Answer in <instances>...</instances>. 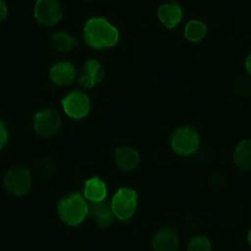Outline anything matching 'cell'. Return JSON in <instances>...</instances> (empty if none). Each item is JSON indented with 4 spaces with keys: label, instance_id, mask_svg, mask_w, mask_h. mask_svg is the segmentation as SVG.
Returning <instances> with one entry per match:
<instances>
[{
    "label": "cell",
    "instance_id": "cell-20",
    "mask_svg": "<svg viewBox=\"0 0 251 251\" xmlns=\"http://www.w3.org/2000/svg\"><path fill=\"white\" fill-rule=\"evenodd\" d=\"M8 140V130L3 123H1V141H0V148L3 149L4 145Z\"/></svg>",
    "mask_w": 251,
    "mask_h": 251
},
{
    "label": "cell",
    "instance_id": "cell-21",
    "mask_svg": "<svg viewBox=\"0 0 251 251\" xmlns=\"http://www.w3.org/2000/svg\"><path fill=\"white\" fill-rule=\"evenodd\" d=\"M245 68H246L248 74L251 75V53L249 54V56L245 60Z\"/></svg>",
    "mask_w": 251,
    "mask_h": 251
},
{
    "label": "cell",
    "instance_id": "cell-3",
    "mask_svg": "<svg viewBox=\"0 0 251 251\" xmlns=\"http://www.w3.org/2000/svg\"><path fill=\"white\" fill-rule=\"evenodd\" d=\"M200 138L196 129L183 126L176 129L170 137V144L177 155L187 156L194 153L199 146Z\"/></svg>",
    "mask_w": 251,
    "mask_h": 251
},
{
    "label": "cell",
    "instance_id": "cell-12",
    "mask_svg": "<svg viewBox=\"0 0 251 251\" xmlns=\"http://www.w3.org/2000/svg\"><path fill=\"white\" fill-rule=\"evenodd\" d=\"M181 9L176 2H170L159 7L157 16L160 22L168 28L176 26L181 20Z\"/></svg>",
    "mask_w": 251,
    "mask_h": 251
},
{
    "label": "cell",
    "instance_id": "cell-7",
    "mask_svg": "<svg viewBox=\"0 0 251 251\" xmlns=\"http://www.w3.org/2000/svg\"><path fill=\"white\" fill-rule=\"evenodd\" d=\"M61 119L58 113L49 108H43L36 112L33 119L35 132L41 136H51L56 134L60 127Z\"/></svg>",
    "mask_w": 251,
    "mask_h": 251
},
{
    "label": "cell",
    "instance_id": "cell-11",
    "mask_svg": "<svg viewBox=\"0 0 251 251\" xmlns=\"http://www.w3.org/2000/svg\"><path fill=\"white\" fill-rule=\"evenodd\" d=\"M102 77L103 70L98 61L88 59L84 62L78 83L85 88H91L97 84L102 79Z\"/></svg>",
    "mask_w": 251,
    "mask_h": 251
},
{
    "label": "cell",
    "instance_id": "cell-14",
    "mask_svg": "<svg viewBox=\"0 0 251 251\" xmlns=\"http://www.w3.org/2000/svg\"><path fill=\"white\" fill-rule=\"evenodd\" d=\"M84 196L92 203H99L106 197V186L102 179L97 176L88 178L84 182Z\"/></svg>",
    "mask_w": 251,
    "mask_h": 251
},
{
    "label": "cell",
    "instance_id": "cell-4",
    "mask_svg": "<svg viewBox=\"0 0 251 251\" xmlns=\"http://www.w3.org/2000/svg\"><path fill=\"white\" fill-rule=\"evenodd\" d=\"M137 202V194L129 187L121 186L114 194L111 202L113 214L119 220H126L132 216Z\"/></svg>",
    "mask_w": 251,
    "mask_h": 251
},
{
    "label": "cell",
    "instance_id": "cell-2",
    "mask_svg": "<svg viewBox=\"0 0 251 251\" xmlns=\"http://www.w3.org/2000/svg\"><path fill=\"white\" fill-rule=\"evenodd\" d=\"M88 213V205L78 192H74L60 200L58 214L60 219L69 226L80 224Z\"/></svg>",
    "mask_w": 251,
    "mask_h": 251
},
{
    "label": "cell",
    "instance_id": "cell-16",
    "mask_svg": "<svg viewBox=\"0 0 251 251\" xmlns=\"http://www.w3.org/2000/svg\"><path fill=\"white\" fill-rule=\"evenodd\" d=\"M113 211L106 204H96L90 207V214L97 226L106 228L113 223Z\"/></svg>",
    "mask_w": 251,
    "mask_h": 251
},
{
    "label": "cell",
    "instance_id": "cell-15",
    "mask_svg": "<svg viewBox=\"0 0 251 251\" xmlns=\"http://www.w3.org/2000/svg\"><path fill=\"white\" fill-rule=\"evenodd\" d=\"M234 165L243 170H251V140L243 139L240 141L233 152Z\"/></svg>",
    "mask_w": 251,
    "mask_h": 251
},
{
    "label": "cell",
    "instance_id": "cell-17",
    "mask_svg": "<svg viewBox=\"0 0 251 251\" xmlns=\"http://www.w3.org/2000/svg\"><path fill=\"white\" fill-rule=\"evenodd\" d=\"M207 32L206 25L197 20H190L184 28L185 39L193 42H198L204 38Z\"/></svg>",
    "mask_w": 251,
    "mask_h": 251
},
{
    "label": "cell",
    "instance_id": "cell-9",
    "mask_svg": "<svg viewBox=\"0 0 251 251\" xmlns=\"http://www.w3.org/2000/svg\"><path fill=\"white\" fill-rule=\"evenodd\" d=\"M153 251H176L177 248V232L174 226H162L152 238Z\"/></svg>",
    "mask_w": 251,
    "mask_h": 251
},
{
    "label": "cell",
    "instance_id": "cell-22",
    "mask_svg": "<svg viewBox=\"0 0 251 251\" xmlns=\"http://www.w3.org/2000/svg\"><path fill=\"white\" fill-rule=\"evenodd\" d=\"M0 7H1V11H2V13H1V20H3L5 18V16H6V13H7V8H6V5H5V3L3 1L0 2Z\"/></svg>",
    "mask_w": 251,
    "mask_h": 251
},
{
    "label": "cell",
    "instance_id": "cell-6",
    "mask_svg": "<svg viewBox=\"0 0 251 251\" xmlns=\"http://www.w3.org/2000/svg\"><path fill=\"white\" fill-rule=\"evenodd\" d=\"M34 17L44 26L56 25L63 17V11L55 0H38L34 4Z\"/></svg>",
    "mask_w": 251,
    "mask_h": 251
},
{
    "label": "cell",
    "instance_id": "cell-23",
    "mask_svg": "<svg viewBox=\"0 0 251 251\" xmlns=\"http://www.w3.org/2000/svg\"><path fill=\"white\" fill-rule=\"evenodd\" d=\"M247 238H248V242L251 246V228L248 230V234H247Z\"/></svg>",
    "mask_w": 251,
    "mask_h": 251
},
{
    "label": "cell",
    "instance_id": "cell-10",
    "mask_svg": "<svg viewBox=\"0 0 251 251\" xmlns=\"http://www.w3.org/2000/svg\"><path fill=\"white\" fill-rule=\"evenodd\" d=\"M48 75L53 82L60 86L69 84L75 76V65L69 61H59L50 68Z\"/></svg>",
    "mask_w": 251,
    "mask_h": 251
},
{
    "label": "cell",
    "instance_id": "cell-13",
    "mask_svg": "<svg viewBox=\"0 0 251 251\" xmlns=\"http://www.w3.org/2000/svg\"><path fill=\"white\" fill-rule=\"evenodd\" d=\"M114 157L117 167L123 171L133 170L139 163L138 153L129 147H121L116 149Z\"/></svg>",
    "mask_w": 251,
    "mask_h": 251
},
{
    "label": "cell",
    "instance_id": "cell-8",
    "mask_svg": "<svg viewBox=\"0 0 251 251\" xmlns=\"http://www.w3.org/2000/svg\"><path fill=\"white\" fill-rule=\"evenodd\" d=\"M62 105L65 113L74 119H82L88 113L90 102L84 92L74 91L69 93L63 100Z\"/></svg>",
    "mask_w": 251,
    "mask_h": 251
},
{
    "label": "cell",
    "instance_id": "cell-18",
    "mask_svg": "<svg viewBox=\"0 0 251 251\" xmlns=\"http://www.w3.org/2000/svg\"><path fill=\"white\" fill-rule=\"evenodd\" d=\"M50 43L56 51L66 52L75 45V38L71 34L63 31L55 32L50 37Z\"/></svg>",
    "mask_w": 251,
    "mask_h": 251
},
{
    "label": "cell",
    "instance_id": "cell-19",
    "mask_svg": "<svg viewBox=\"0 0 251 251\" xmlns=\"http://www.w3.org/2000/svg\"><path fill=\"white\" fill-rule=\"evenodd\" d=\"M212 243L204 235H195L193 236L187 246L186 251H211Z\"/></svg>",
    "mask_w": 251,
    "mask_h": 251
},
{
    "label": "cell",
    "instance_id": "cell-1",
    "mask_svg": "<svg viewBox=\"0 0 251 251\" xmlns=\"http://www.w3.org/2000/svg\"><path fill=\"white\" fill-rule=\"evenodd\" d=\"M85 42L94 48L111 47L119 40V32L107 20L103 18H90L84 25Z\"/></svg>",
    "mask_w": 251,
    "mask_h": 251
},
{
    "label": "cell",
    "instance_id": "cell-5",
    "mask_svg": "<svg viewBox=\"0 0 251 251\" xmlns=\"http://www.w3.org/2000/svg\"><path fill=\"white\" fill-rule=\"evenodd\" d=\"M30 174L22 167L11 168L4 176V188L14 195H24L30 186Z\"/></svg>",
    "mask_w": 251,
    "mask_h": 251
}]
</instances>
